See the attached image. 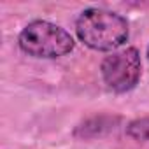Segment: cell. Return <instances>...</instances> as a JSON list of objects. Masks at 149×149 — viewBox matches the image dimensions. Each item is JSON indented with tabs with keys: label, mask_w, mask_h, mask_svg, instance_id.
<instances>
[{
	"label": "cell",
	"mask_w": 149,
	"mask_h": 149,
	"mask_svg": "<svg viewBox=\"0 0 149 149\" xmlns=\"http://www.w3.org/2000/svg\"><path fill=\"white\" fill-rule=\"evenodd\" d=\"M147 58H149V47H147Z\"/></svg>",
	"instance_id": "6"
},
{
	"label": "cell",
	"mask_w": 149,
	"mask_h": 149,
	"mask_svg": "<svg viewBox=\"0 0 149 149\" xmlns=\"http://www.w3.org/2000/svg\"><path fill=\"white\" fill-rule=\"evenodd\" d=\"M121 121L119 116H111V114H98L84 119L74 132V135L79 139H95L100 137L111 130L116 128V125Z\"/></svg>",
	"instance_id": "4"
},
{
	"label": "cell",
	"mask_w": 149,
	"mask_h": 149,
	"mask_svg": "<svg viewBox=\"0 0 149 149\" xmlns=\"http://www.w3.org/2000/svg\"><path fill=\"white\" fill-rule=\"evenodd\" d=\"M18 44L28 56L44 60L61 58L72 53L76 46L74 37L65 28L42 19L28 23L18 37Z\"/></svg>",
	"instance_id": "2"
},
{
	"label": "cell",
	"mask_w": 149,
	"mask_h": 149,
	"mask_svg": "<svg viewBox=\"0 0 149 149\" xmlns=\"http://www.w3.org/2000/svg\"><path fill=\"white\" fill-rule=\"evenodd\" d=\"M76 33L93 51H114L128 40L130 26L126 18L118 13L90 7L76 19Z\"/></svg>",
	"instance_id": "1"
},
{
	"label": "cell",
	"mask_w": 149,
	"mask_h": 149,
	"mask_svg": "<svg viewBox=\"0 0 149 149\" xmlns=\"http://www.w3.org/2000/svg\"><path fill=\"white\" fill-rule=\"evenodd\" d=\"M126 135L135 139V140L147 142L149 140V118H140V119H135V121L128 123Z\"/></svg>",
	"instance_id": "5"
},
{
	"label": "cell",
	"mask_w": 149,
	"mask_h": 149,
	"mask_svg": "<svg viewBox=\"0 0 149 149\" xmlns=\"http://www.w3.org/2000/svg\"><path fill=\"white\" fill-rule=\"evenodd\" d=\"M100 70H102V79L109 90L116 93L132 91L139 84L142 76L140 54L135 47L114 51L104 58Z\"/></svg>",
	"instance_id": "3"
}]
</instances>
